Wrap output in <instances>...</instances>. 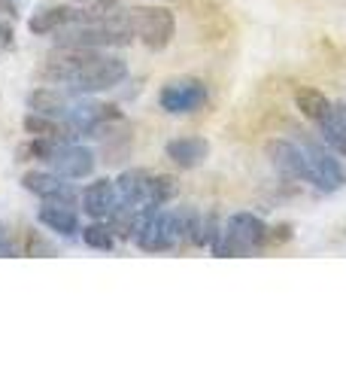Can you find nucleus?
<instances>
[{"label": "nucleus", "mask_w": 346, "mask_h": 365, "mask_svg": "<svg viewBox=\"0 0 346 365\" xmlns=\"http://www.w3.org/2000/svg\"><path fill=\"white\" fill-rule=\"evenodd\" d=\"M179 241H186V225H182V213H173L164 207H149L140 210L137 220V232H134V244L143 253H167Z\"/></svg>", "instance_id": "obj_2"}, {"label": "nucleus", "mask_w": 346, "mask_h": 365, "mask_svg": "<svg viewBox=\"0 0 346 365\" xmlns=\"http://www.w3.org/2000/svg\"><path fill=\"white\" fill-rule=\"evenodd\" d=\"M264 244H271V225L256 213L240 210L225 222L210 247L216 256H249Z\"/></svg>", "instance_id": "obj_3"}, {"label": "nucleus", "mask_w": 346, "mask_h": 365, "mask_svg": "<svg viewBox=\"0 0 346 365\" xmlns=\"http://www.w3.org/2000/svg\"><path fill=\"white\" fill-rule=\"evenodd\" d=\"M25 131L31 137H43V140H55V143H70L73 137H79V131L67 119L43 116V113H33V110L25 116Z\"/></svg>", "instance_id": "obj_16"}, {"label": "nucleus", "mask_w": 346, "mask_h": 365, "mask_svg": "<svg viewBox=\"0 0 346 365\" xmlns=\"http://www.w3.org/2000/svg\"><path fill=\"white\" fill-rule=\"evenodd\" d=\"M73 101L67 98V88L61 86H37L28 95V110L43 113V116H55V119H67Z\"/></svg>", "instance_id": "obj_17"}, {"label": "nucleus", "mask_w": 346, "mask_h": 365, "mask_svg": "<svg viewBox=\"0 0 346 365\" xmlns=\"http://www.w3.org/2000/svg\"><path fill=\"white\" fill-rule=\"evenodd\" d=\"M268 158L273 170L285 180H304V158H301V143L280 137V140L268 143Z\"/></svg>", "instance_id": "obj_13"}, {"label": "nucleus", "mask_w": 346, "mask_h": 365, "mask_svg": "<svg viewBox=\"0 0 346 365\" xmlns=\"http://www.w3.org/2000/svg\"><path fill=\"white\" fill-rule=\"evenodd\" d=\"M319 131H322V140L337 155H346V104H334L331 113L319 122Z\"/></svg>", "instance_id": "obj_18"}, {"label": "nucleus", "mask_w": 346, "mask_h": 365, "mask_svg": "<svg viewBox=\"0 0 346 365\" xmlns=\"http://www.w3.org/2000/svg\"><path fill=\"white\" fill-rule=\"evenodd\" d=\"M37 220H40V225H46L58 237H76L83 232L73 201H43V207L37 210Z\"/></svg>", "instance_id": "obj_12"}, {"label": "nucleus", "mask_w": 346, "mask_h": 365, "mask_svg": "<svg viewBox=\"0 0 346 365\" xmlns=\"http://www.w3.org/2000/svg\"><path fill=\"white\" fill-rule=\"evenodd\" d=\"M43 76L52 86L76 91V95H98V91H110L128 79V61L103 49L58 46L49 58H46Z\"/></svg>", "instance_id": "obj_1"}, {"label": "nucleus", "mask_w": 346, "mask_h": 365, "mask_svg": "<svg viewBox=\"0 0 346 365\" xmlns=\"http://www.w3.org/2000/svg\"><path fill=\"white\" fill-rule=\"evenodd\" d=\"M115 186H119L122 204H128V207H149L152 204V174L143 168H131L119 174Z\"/></svg>", "instance_id": "obj_14"}, {"label": "nucleus", "mask_w": 346, "mask_h": 365, "mask_svg": "<svg viewBox=\"0 0 346 365\" xmlns=\"http://www.w3.org/2000/svg\"><path fill=\"white\" fill-rule=\"evenodd\" d=\"M25 253H31V256H33V253H55V250H52L49 244H46L40 235H28V247H25Z\"/></svg>", "instance_id": "obj_23"}, {"label": "nucleus", "mask_w": 346, "mask_h": 365, "mask_svg": "<svg viewBox=\"0 0 346 365\" xmlns=\"http://www.w3.org/2000/svg\"><path fill=\"white\" fill-rule=\"evenodd\" d=\"M0 256H16V244L4 225H0Z\"/></svg>", "instance_id": "obj_24"}, {"label": "nucleus", "mask_w": 346, "mask_h": 365, "mask_svg": "<svg viewBox=\"0 0 346 365\" xmlns=\"http://www.w3.org/2000/svg\"><path fill=\"white\" fill-rule=\"evenodd\" d=\"M177 180L167 177V174H152V204L155 207H164V204H170L173 198H177Z\"/></svg>", "instance_id": "obj_21"}, {"label": "nucleus", "mask_w": 346, "mask_h": 365, "mask_svg": "<svg viewBox=\"0 0 346 365\" xmlns=\"http://www.w3.org/2000/svg\"><path fill=\"white\" fill-rule=\"evenodd\" d=\"M79 201H83V210L91 220H110V216L122 207L119 186H115V180H107V177L88 182L83 189V195H79Z\"/></svg>", "instance_id": "obj_9"}, {"label": "nucleus", "mask_w": 346, "mask_h": 365, "mask_svg": "<svg viewBox=\"0 0 346 365\" xmlns=\"http://www.w3.org/2000/svg\"><path fill=\"white\" fill-rule=\"evenodd\" d=\"M13 43H16V28H13V21H9V16L0 13V52L13 49Z\"/></svg>", "instance_id": "obj_22"}, {"label": "nucleus", "mask_w": 346, "mask_h": 365, "mask_svg": "<svg viewBox=\"0 0 346 365\" xmlns=\"http://www.w3.org/2000/svg\"><path fill=\"white\" fill-rule=\"evenodd\" d=\"M79 237L85 241V247L100 250V253H110V250L115 247V232H112V225H107L103 220H95L91 225H85L83 232H79Z\"/></svg>", "instance_id": "obj_20"}, {"label": "nucleus", "mask_w": 346, "mask_h": 365, "mask_svg": "<svg viewBox=\"0 0 346 365\" xmlns=\"http://www.w3.org/2000/svg\"><path fill=\"white\" fill-rule=\"evenodd\" d=\"M67 122H70L79 134H98L103 125L122 122V113H119V107L103 104V101H76V104H70V110H67Z\"/></svg>", "instance_id": "obj_7"}, {"label": "nucleus", "mask_w": 346, "mask_h": 365, "mask_svg": "<svg viewBox=\"0 0 346 365\" xmlns=\"http://www.w3.org/2000/svg\"><path fill=\"white\" fill-rule=\"evenodd\" d=\"M206 101H210V88L198 76L170 79L158 91V107L170 116H192V113L206 107Z\"/></svg>", "instance_id": "obj_6"}, {"label": "nucleus", "mask_w": 346, "mask_h": 365, "mask_svg": "<svg viewBox=\"0 0 346 365\" xmlns=\"http://www.w3.org/2000/svg\"><path fill=\"white\" fill-rule=\"evenodd\" d=\"M131 25H134V37L146 49L161 52L167 49L173 34H177V16L167 6H137L131 9Z\"/></svg>", "instance_id": "obj_5"}, {"label": "nucleus", "mask_w": 346, "mask_h": 365, "mask_svg": "<svg viewBox=\"0 0 346 365\" xmlns=\"http://www.w3.org/2000/svg\"><path fill=\"white\" fill-rule=\"evenodd\" d=\"M301 143V158H304V180L319 192H340L346 186V165L337 158V153L328 143H313V140H298Z\"/></svg>", "instance_id": "obj_4"}, {"label": "nucleus", "mask_w": 346, "mask_h": 365, "mask_svg": "<svg viewBox=\"0 0 346 365\" xmlns=\"http://www.w3.org/2000/svg\"><path fill=\"white\" fill-rule=\"evenodd\" d=\"M164 155L177 168L194 170V168H201L206 158H210V140H206V137H198V134L173 137V140H167V146H164Z\"/></svg>", "instance_id": "obj_11"}, {"label": "nucleus", "mask_w": 346, "mask_h": 365, "mask_svg": "<svg viewBox=\"0 0 346 365\" xmlns=\"http://www.w3.org/2000/svg\"><path fill=\"white\" fill-rule=\"evenodd\" d=\"M79 13H83V9L67 6V4L43 6V9H37V13L28 19V31H31V34H37V37H49V34H58L61 28L70 25V21H76Z\"/></svg>", "instance_id": "obj_15"}, {"label": "nucleus", "mask_w": 346, "mask_h": 365, "mask_svg": "<svg viewBox=\"0 0 346 365\" xmlns=\"http://www.w3.org/2000/svg\"><path fill=\"white\" fill-rule=\"evenodd\" d=\"M295 107L301 110V116H307L310 122H316V125H319V122L331 113V107H334V104H331V101H328L325 95H322L319 88L301 86V88L295 91Z\"/></svg>", "instance_id": "obj_19"}, {"label": "nucleus", "mask_w": 346, "mask_h": 365, "mask_svg": "<svg viewBox=\"0 0 346 365\" xmlns=\"http://www.w3.org/2000/svg\"><path fill=\"white\" fill-rule=\"evenodd\" d=\"M95 153L88 146H76V143H61L49 158V168L55 174H61L67 180H85L95 174Z\"/></svg>", "instance_id": "obj_8"}, {"label": "nucleus", "mask_w": 346, "mask_h": 365, "mask_svg": "<svg viewBox=\"0 0 346 365\" xmlns=\"http://www.w3.org/2000/svg\"><path fill=\"white\" fill-rule=\"evenodd\" d=\"M21 186L43 201H76L73 182L61 174H55V170H28L21 177Z\"/></svg>", "instance_id": "obj_10"}]
</instances>
